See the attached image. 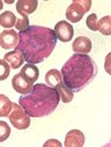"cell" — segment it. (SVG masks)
Wrapping results in <instances>:
<instances>
[{"label":"cell","instance_id":"cell-1","mask_svg":"<svg viewBox=\"0 0 111 147\" xmlns=\"http://www.w3.org/2000/svg\"><path fill=\"white\" fill-rule=\"evenodd\" d=\"M57 45V36L50 28L29 26L19 34L16 50L21 51L24 60L29 64H40L46 60Z\"/></svg>","mask_w":111,"mask_h":147},{"label":"cell","instance_id":"cell-2","mask_svg":"<svg viewBox=\"0 0 111 147\" xmlns=\"http://www.w3.org/2000/svg\"><path fill=\"white\" fill-rule=\"evenodd\" d=\"M63 82L73 92L85 89L97 76V65L95 60L87 55L74 53L63 66Z\"/></svg>","mask_w":111,"mask_h":147},{"label":"cell","instance_id":"cell-3","mask_svg":"<svg viewBox=\"0 0 111 147\" xmlns=\"http://www.w3.org/2000/svg\"><path fill=\"white\" fill-rule=\"evenodd\" d=\"M60 102L58 92L45 85L36 84L34 85L30 93L23 95L19 100V104L24 109V111L30 117L41 118L51 115Z\"/></svg>","mask_w":111,"mask_h":147},{"label":"cell","instance_id":"cell-4","mask_svg":"<svg viewBox=\"0 0 111 147\" xmlns=\"http://www.w3.org/2000/svg\"><path fill=\"white\" fill-rule=\"evenodd\" d=\"M90 0H74L66 9V19L73 23L81 21L83 15L90 9Z\"/></svg>","mask_w":111,"mask_h":147},{"label":"cell","instance_id":"cell-5","mask_svg":"<svg viewBox=\"0 0 111 147\" xmlns=\"http://www.w3.org/2000/svg\"><path fill=\"white\" fill-rule=\"evenodd\" d=\"M7 117L9 118L12 125L17 130H26L30 126V116L19 103H13L12 110Z\"/></svg>","mask_w":111,"mask_h":147},{"label":"cell","instance_id":"cell-6","mask_svg":"<svg viewBox=\"0 0 111 147\" xmlns=\"http://www.w3.org/2000/svg\"><path fill=\"white\" fill-rule=\"evenodd\" d=\"M19 43V32L14 29H6L0 32V47L5 50L16 48Z\"/></svg>","mask_w":111,"mask_h":147},{"label":"cell","instance_id":"cell-7","mask_svg":"<svg viewBox=\"0 0 111 147\" xmlns=\"http://www.w3.org/2000/svg\"><path fill=\"white\" fill-rule=\"evenodd\" d=\"M54 34L57 40L61 42H69L74 36V28L71 23L66 21H59L54 27Z\"/></svg>","mask_w":111,"mask_h":147},{"label":"cell","instance_id":"cell-8","mask_svg":"<svg viewBox=\"0 0 111 147\" xmlns=\"http://www.w3.org/2000/svg\"><path fill=\"white\" fill-rule=\"evenodd\" d=\"M65 147H82L85 145V134L80 130H71L65 137Z\"/></svg>","mask_w":111,"mask_h":147},{"label":"cell","instance_id":"cell-9","mask_svg":"<svg viewBox=\"0 0 111 147\" xmlns=\"http://www.w3.org/2000/svg\"><path fill=\"white\" fill-rule=\"evenodd\" d=\"M12 86H13V88H14V90L16 93H20V94L26 95V94L30 93V90L34 87V84L30 82L29 80L24 79L22 77L21 73H19V74H15L13 77V79H12Z\"/></svg>","mask_w":111,"mask_h":147},{"label":"cell","instance_id":"cell-10","mask_svg":"<svg viewBox=\"0 0 111 147\" xmlns=\"http://www.w3.org/2000/svg\"><path fill=\"white\" fill-rule=\"evenodd\" d=\"M72 49L74 51V53L78 55H88L91 49H93V43L88 37H85V36H79L74 40Z\"/></svg>","mask_w":111,"mask_h":147},{"label":"cell","instance_id":"cell-11","mask_svg":"<svg viewBox=\"0 0 111 147\" xmlns=\"http://www.w3.org/2000/svg\"><path fill=\"white\" fill-rule=\"evenodd\" d=\"M4 60L11 66V68H14V69H16V68H19V67H21L22 65H23V63H24V57H23V55L21 53V51H19V50H13V51H9V52H7L5 56H4Z\"/></svg>","mask_w":111,"mask_h":147},{"label":"cell","instance_id":"cell-12","mask_svg":"<svg viewBox=\"0 0 111 147\" xmlns=\"http://www.w3.org/2000/svg\"><path fill=\"white\" fill-rule=\"evenodd\" d=\"M38 6L37 0H19L16 3V11L21 15H29L32 14Z\"/></svg>","mask_w":111,"mask_h":147},{"label":"cell","instance_id":"cell-13","mask_svg":"<svg viewBox=\"0 0 111 147\" xmlns=\"http://www.w3.org/2000/svg\"><path fill=\"white\" fill-rule=\"evenodd\" d=\"M20 73L22 74V77L24 79L29 80L32 84H35L37 81V79L40 78V69H38V67H37L36 65H34V64H29V63H27L24 66H22Z\"/></svg>","mask_w":111,"mask_h":147},{"label":"cell","instance_id":"cell-14","mask_svg":"<svg viewBox=\"0 0 111 147\" xmlns=\"http://www.w3.org/2000/svg\"><path fill=\"white\" fill-rule=\"evenodd\" d=\"M45 81H46L48 86H50V87L56 89V87L58 85L63 84V77H61L60 71H58V69H50L45 74Z\"/></svg>","mask_w":111,"mask_h":147},{"label":"cell","instance_id":"cell-15","mask_svg":"<svg viewBox=\"0 0 111 147\" xmlns=\"http://www.w3.org/2000/svg\"><path fill=\"white\" fill-rule=\"evenodd\" d=\"M56 90L58 92L59 97H60V100H61L64 103H69V102H72V100H73V97H74V92H73L72 89H69L64 82L60 84V85H58V86L56 87Z\"/></svg>","mask_w":111,"mask_h":147},{"label":"cell","instance_id":"cell-16","mask_svg":"<svg viewBox=\"0 0 111 147\" xmlns=\"http://www.w3.org/2000/svg\"><path fill=\"white\" fill-rule=\"evenodd\" d=\"M16 16L14 13L6 11L3 14H0V26L4 28H13L16 24Z\"/></svg>","mask_w":111,"mask_h":147},{"label":"cell","instance_id":"cell-17","mask_svg":"<svg viewBox=\"0 0 111 147\" xmlns=\"http://www.w3.org/2000/svg\"><path fill=\"white\" fill-rule=\"evenodd\" d=\"M13 102L4 94H0V117H7L12 110Z\"/></svg>","mask_w":111,"mask_h":147},{"label":"cell","instance_id":"cell-18","mask_svg":"<svg viewBox=\"0 0 111 147\" xmlns=\"http://www.w3.org/2000/svg\"><path fill=\"white\" fill-rule=\"evenodd\" d=\"M98 31L105 36L111 35V16L110 15H106L98 21Z\"/></svg>","mask_w":111,"mask_h":147},{"label":"cell","instance_id":"cell-19","mask_svg":"<svg viewBox=\"0 0 111 147\" xmlns=\"http://www.w3.org/2000/svg\"><path fill=\"white\" fill-rule=\"evenodd\" d=\"M11 74V66L3 59H0V81L6 80Z\"/></svg>","mask_w":111,"mask_h":147},{"label":"cell","instance_id":"cell-20","mask_svg":"<svg viewBox=\"0 0 111 147\" xmlns=\"http://www.w3.org/2000/svg\"><path fill=\"white\" fill-rule=\"evenodd\" d=\"M9 136H11L9 125L4 121H0V142H3L6 139H8Z\"/></svg>","mask_w":111,"mask_h":147},{"label":"cell","instance_id":"cell-21","mask_svg":"<svg viewBox=\"0 0 111 147\" xmlns=\"http://www.w3.org/2000/svg\"><path fill=\"white\" fill-rule=\"evenodd\" d=\"M86 24L88 27V29H90L91 31H97L98 30V20H97V15L95 13L90 14L87 20H86Z\"/></svg>","mask_w":111,"mask_h":147},{"label":"cell","instance_id":"cell-22","mask_svg":"<svg viewBox=\"0 0 111 147\" xmlns=\"http://www.w3.org/2000/svg\"><path fill=\"white\" fill-rule=\"evenodd\" d=\"M22 18L21 19H17L16 20V24H15V28L16 30H19L20 32L21 31H24L29 28V19L27 15H21Z\"/></svg>","mask_w":111,"mask_h":147},{"label":"cell","instance_id":"cell-23","mask_svg":"<svg viewBox=\"0 0 111 147\" xmlns=\"http://www.w3.org/2000/svg\"><path fill=\"white\" fill-rule=\"evenodd\" d=\"M43 146H44V147H49V146H58V147H60V146H63V144L59 142V141L56 140V139H50V140L46 141Z\"/></svg>","mask_w":111,"mask_h":147},{"label":"cell","instance_id":"cell-24","mask_svg":"<svg viewBox=\"0 0 111 147\" xmlns=\"http://www.w3.org/2000/svg\"><path fill=\"white\" fill-rule=\"evenodd\" d=\"M4 7V3H3V0H0V9H3Z\"/></svg>","mask_w":111,"mask_h":147},{"label":"cell","instance_id":"cell-25","mask_svg":"<svg viewBox=\"0 0 111 147\" xmlns=\"http://www.w3.org/2000/svg\"><path fill=\"white\" fill-rule=\"evenodd\" d=\"M6 3H7V4H13L14 1H13V0H6Z\"/></svg>","mask_w":111,"mask_h":147}]
</instances>
